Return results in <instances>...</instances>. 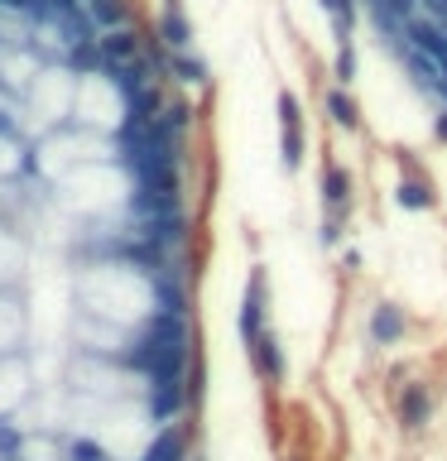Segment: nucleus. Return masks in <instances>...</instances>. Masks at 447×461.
Segmentation results:
<instances>
[{"label": "nucleus", "mask_w": 447, "mask_h": 461, "mask_svg": "<svg viewBox=\"0 0 447 461\" xmlns=\"http://www.w3.org/2000/svg\"><path fill=\"white\" fill-rule=\"evenodd\" d=\"M274 115H279V168L294 178L308 164V115L288 86H279V96H274Z\"/></svg>", "instance_id": "f257e3e1"}, {"label": "nucleus", "mask_w": 447, "mask_h": 461, "mask_svg": "<svg viewBox=\"0 0 447 461\" xmlns=\"http://www.w3.org/2000/svg\"><path fill=\"white\" fill-rule=\"evenodd\" d=\"M317 207H323V216H337V221H351L356 212V173L332 149L317 164Z\"/></svg>", "instance_id": "f03ea898"}, {"label": "nucleus", "mask_w": 447, "mask_h": 461, "mask_svg": "<svg viewBox=\"0 0 447 461\" xmlns=\"http://www.w3.org/2000/svg\"><path fill=\"white\" fill-rule=\"evenodd\" d=\"M236 331H241V346H251L255 337H265V331H269V269L260 265V259L251 265V274H245Z\"/></svg>", "instance_id": "7ed1b4c3"}, {"label": "nucleus", "mask_w": 447, "mask_h": 461, "mask_svg": "<svg viewBox=\"0 0 447 461\" xmlns=\"http://www.w3.org/2000/svg\"><path fill=\"white\" fill-rule=\"evenodd\" d=\"M150 34H154L159 43H164L169 53H187V49H197V29H193V14H187L183 0H154Z\"/></svg>", "instance_id": "20e7f679"}, {"label": "nucleus", "mask_w": 447, "mask_h": 461, "mask_svg": "<svg viewBox=\"0 0 447 461\" xmlns=\"http://www.w3.org/2000/svg\"><path fill=\"white\" fill-rule=\"evenodd\" d=\"M164 82L173 86V92H197L202 96V106L212 101L216 92V82H212V63L202 58L197 49H187V53H169V63H164Z\"/></svg>", "instance_id": "39448f33"}, {"label": "nucleus", "mask_w": 447, "mask_h": 461, "mask_svg": "<svg viewBox=\"0 0 447 461\" xmlns=\"http://www.w3.org/2000/svg\"><path fill=\"white\" fill-rule=\"evenodd\" d=\"M317 106H323V121L337 130V135H366V111L351 86H337V82H323L317 92Z\"/></svg>", "instance_id": "423d86ee"}, {"label": "nucleus", "mask_w": 447, "mask_h": 461, "mask_svg": "<svg viewBox=\"0 0 447 461\" xmlns=\"http://www.w3.org/2000/svg\"><path fill=\"white\" fill-rule=\"evenodd\" d=\"M96 58L101 68H130L144 58V24H121L96 34Z\"/></svg>", "instance_id": "0eeeda50"}, {"label": "nucleus", "mask_w": 447, "mask_h": 461, "mask_svg": "<svg viewBox=\"0 0 447 461\" xmlns=\"http://www.w3.org/2000/svg\"><path fill=\"white\" fill-rule=\"evenodd\" d=\"M245 360H251V370H255V380L265 384V389H279L288 380V356H284V346H279V331H265V337H255L251 346H245Z\"/></svg>", "instance_id": "6e6552de"}, {"label": "nucleus", "mask_w": 447, "mask_h": 461, "mask_svg": "<svg viewBox=\"0 0 447 461\" xmlns=\"http://www.w3.org/2000/svg\"><path fill=\"white\" fill-rule=\"evenodd\" d=\"M409 331H414V317H409V308H404V303H395V298H380V303L366 312V337H370V346H399Z\"/></svg>", "instance_id": "1a4fd4ad"}, {"label": "nucleus", "mask_w": 447, "mask_h": 461, "mask_svg": "<svg viewBox=\"0 0 447 461\" xmlns=\"http://www.w3.org/2000/svg\"><path fill=\"white\" fill-rule=\"evenodd\" d=\"M389 202H395L399 212L428 216V212L442 207V193H438V183H433V173H399L395 187H389Z\"/></svg>", "instance_id": "9d476101"}, {"label": "nucleus", "mask_w": 447, "mask_h": 461, "mask_svg": "<svg viewBox=\"0 0 447 461\" xmlns=\"http://www.w3.org/2000/svg\"><path fill=\"white\" fill-rule=\"evenodd\" d=\"M395 413H399V423L418 432V428H428V418H433V389L424 380H409L399 389V399H395Z\"/></svg>", "instance_id": "9b49d317"}, {"label": "nucleus", "mask_w": 447, "mask_h": 461, "mask_svg": "<svg viewBox=\"0 0 447 461\" xmlns=\"http://www.w3.org/2000/svg\"><path fill=\"white\" fill-rule=\"evenodd\" d=\"M24 351V308L14 288H0V356Z\"/></svg>", "instance_id": "f8f14e48"}, {"label": "nucleus", "mask_w": 447, "mask_h": 461, "mask_svg": "<svg viewBox=\"0 0 447 461\" xmlns=\"http://www.w3.org/2000/svg\"><path fill=\"white\" fill-rule=\"evenodd\" d=\"M29 394V370L24 356H0V418H10Z\"/></svg>", "instance_id": "ddd939ff"}, {"label": "nucleus", "mask_w": 447, "mask_h": 461, "mask_svg": "<svg viewBox=\"0 0 447 461\" xmlns=\"http://www.w3.org/2000/svg\"><path fill=\"white\" fill-rule=\"evenodd\" d=\"M323 20L332 24V43H356L360 29V0H317Z\"/></svg>", "instance_id": "4468645a"}, {"label": "nucleus", "mask_w": 447, "mask_h": 461, "mask_svg": "<svg viewBox=\"0 0 447 461\" xmlns=\"http://www.w3.org/2000/svg\"><path fill=\"white\" fill-rule=\"evenodd\" d=\"M87 20L101 29H121V24H135V0H82Z\"/></svg>", "instance_id": "2eb2a0df"}, {"label": "nucleus", "mask_w": 447, "mask_h": 461, "mask_svg": "<svg viewBox=\"0 0 447 461\" xmlns=\"http://www.w3.org/2000/svg\"><path fill=\"white\" fill-rule=\"evenodd\" d=\"M327 77L337 86H351V92H356V82H360V49H356V43H332Z\"/></svg>", "instance_id": "dca6fc26"}, {"label": "nucleus", "mask_w": 447, "mask_h": 461, "mask_svg": "<svg viewBox=\"0 0 447 461\" xmlns=\"http://www.w3.org/2000/svg\"><path fill=\"white\" fill-rule=\"evenodd\" d=\"M342 245H346V221H337V216H317V250L337 255Z\"/></svg>", "instance_id": "f3484780"}, {"label": "nucleus", "mask_w": 447, "mask_h": 461, "mask_svg": "<svg viewBox=\"0 0 447 461\" xmlns=\"http://www.w3.org/2000/svg\"><path fill=\"white\" fill-rule=\"evenodd\" d=\"M389 164H395V178L399 173H428L424 158H418V149H409V144H389Z\"/></svg>", "instance_id": "a211bd4d"}, {"label": "nucleus", "mask_w": 447, "mask_h": 461, "mask_svg": "<svg viewBox=\"0 0 447 461\" xmlns=\"http://www.w3.org/2000/svg\"><path fill=\"white\" fill-rule=\"evenodd\" d=\"M337 274L342 279H356V274H366V255L356 250V245H342V259H337Z\"/></svg>", "instance_id": "6ab92c4d"}, {"label": "nucleus", "mask_w": 447, "mask_h": 461, "mask_svg": "<svg viewBox=\"0 0 447 461\" xmlns=\"http://www.w3.org/2000/svg\"><path fill=\"white\" fill-rule=\"evenodd\" d=\"M433 140H438L442 149H447V106H438V111H433Z\"/></svg>", "instance_id": "aec40b11"}, {"label": "nucleus", "mask_w": 447, "mask_h": 461, "mask_svg": "<svg viewBox=\"0 0 447 461\" xmlns=\"http://www.w3.org/2000/svg\"><path fill=\"white\" fill-rule=\"evenodd\" d=\"M284 461H303V456H284Z\"/></svg>", "instance_id": "412c9836"}]
</instances>
